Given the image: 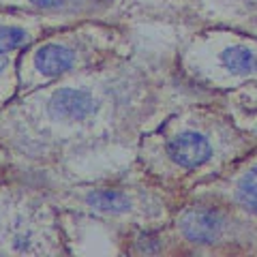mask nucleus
Returning <instances> with one entry per match:
<instances>
[{
	"mask_svg": "<svg viewBox=\"0 0 257 257\" xmlns=\"http://www.w3.org/2000/svg\"><path fill=\"white\" fill-rule=\"evenodd\" d=\"M221 62L225 69L236 75L257 73V54L244 45H231L225 52H221Z\"/></svg>",
	"mask_w": 257,
	"mask_h": 257,
	"instance_id": "obj_5",
	"label": "nucleus"
},
{
	"mask_svg": "<svg viewBox=\"0 0 257 257\" xmlns=\"http://www.w3.org/2000/svg\"><path fill=\"white\" fill-rule=\"evenodd\" d=\"M167 157L176 165L187 167V170H195V167H202L212 157V148H210V142L202 133L182 131L167 142Z\"/></svg>",
	"mask_w": 257,
	"mask_h": 257,
	"instance_id": "obj_2",
	"label": "nucleus"
},
{
	"mask_svg": "<svg viewBox=\"0 0 257 257\" xmlns=\"http://www.w3.org/2000/svg\"><path fill=\"white\" fill-rule=\"evenodd\" d=\"M182 236L193 244H212L223 231V219L210 208H191L180 216Z\"/></svg>",
	"mask_w": 257,
	"mask_h": 257,
	"instance_id": "obj_3",
	"label": "nucleus"
},
{
	"mask_svg": "<svg viewBox=\"0 0 257 257\" xmlns=\"http://www.w3.org/2000/svg\"><path fill=\"white\" fill-rule=\"evenodd\" d=\"M238 202L248 212L257 214V167L248 170L238 182Z\"/></svg>",
	"mask_w": 257,
	"mask_h": 257,
	"instance_id": "obj_7",
	"label": "nucleus"
},
{
	"mask_svg": "<svg viewBox=\"0 0 257 257\" xmlns=\"http://www.w3.org/2000/svg\"><path fill=\"white\" fill-rule=\"evenodd\" d=\"M73 52L64 45L58 43H47L43 47H39L35 54V67L39 73H43L47 77L62 75L73 67Z\"/></svg>",
	"mask_w": 257,
	"mask_h": 257,
	"instance_id": "obj_4",
	"label": "nucleus"
},
{
	"mask_svg": "<svg viewBox=\"0 0 257 257\" xmlns=\"http://www.w3.org/2000/svg\"><path fill=\"white\" fill-rule=\"evenodd\" d=\"M30 37L28 32L20 26H0V54L20 50V47L28 45Z\"/></svg>",
	"mask_w": 257,
	"mask_h": 257,
	"instance_id": "obj_8",
	"label": "nucleus"
},
{
	"mask_svg": "<svg viewBox=\"0 0 257 257\" xmlns=\"http://www.w3.org/2000/svg\"><path fill=\"white\" fill-rule=\"evenodd\" d=\"M152 240H157V238L150 236V234L140 236V240H138V251H140V253H157L161 246H159V244H150Z\"/></svg>",
	"mask_w": 257,
	"mask_h": 257,
	"instance_id": "obj_9",
	"label": "nucleus"
},
{
	"mask_svg": "<svg viewBox=\"0 0 257 257\" xmlns=\"http://www.w3.org/2000/svg\"><path fill=\"white\" fill-rule=\"evenodd\" d=\"M30 3L41 7V9H56V7L64 5V0H30Z\"/></svg>",
	"mask_w": 257,
	"mask_h": 257,
	"instance_id": "obj_10",
	"label": "nucleus"
},
{
	"mask_svg": "<svg viewBox=\"0 0 257 257\" xmlns=\"http://www.w3.org/2000/svg\"><path fill=\"white\" fill-rule=\"evenodd\" d=\"M86 202L90 204L94 210H101V212H109V214H120V212H126L131 210V202L124 193L114 191V189H99V191H92L90 195L86 197Z\"/></svg>",
	"mask_w": 257,
	"mask_h": 257,
	"instance_id": "obj_6",
	"label": "nucleus"
},
{
	"mask_svg": "<svg viewBox=\"0 0 257 257\" xmlns=\"http://www.w3.org/2000/svg\"><path fill=\"white\" fill-rule=\"evenodd\" d=\"M3 67H5V58H3V54H0V71H3Z\"/></svg>",
	"mask_w": 257,
	"mask_h": 257,
	"instance_id": "obj_11",
	"label": "nucleus"
},
{
	"mask_svg": "<svg viewBox=\"0 0 257 257\" xmlns=\"http://www.w3.org/2000/svg\"><path fill=\"white\" fill-rule=\"evenodd\" d=\"M50 116L64 122H77V120L90 118L96 111L94 96L84 88H60L50 99Z\"/></svg>",
	"mask_w": 257,
	"mask_h": 257,
	"instance_id": "obj_1",
	"label": "nucleus"
}]
</instances>
